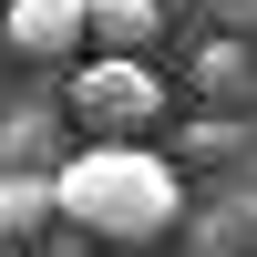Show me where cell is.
Returning a JSON list of instances; mask_svg holds the SVG:
<instances>
[{
	"instance_id": "6da1fadb",
	"label": "cell",
	"mask_w": 257,
	"mask_h": 257,
	"mask_svg": "<svg viewBox=\"0 0 257 257\" xmlns=\"http://www.w3.org/2000/svg\"><path fill=\"white\" fill-rule=\"evenodd\" d=\"M52 216L72 237H103V247H144L185 216V175L155 155V144H82V155L52 165Z\"/></svg>"
},
{
	"instance_id": "8992f818",
	"label": "cell",
	"mask_w": 257,
	"mask_h": 257,
	"mask_svg": "<svg viewBox=\"0 0 257 257\" xmlns=\"http://www.w3.org/2000/svg\"><path fill=\"white\" fill-rule=\"evenodd\" d=\"M41 226H52V175L11 165V175H0V237H11V247H31Z\"/></svg>"
},
{
	"instance_id": "52a82bcc",
	"label": "cell",
	"mask_w": 257,
	"mask_h": 257,
	"mask_svg": "<svg viewBox=\"0 0 257 257\" xmlns=\"http://www.w3.org/2000/svg\"><path fill=\"white\" fill-rule=\"evenodd\" d=\"M216 31H237V41H257V0H216Z\"/></svg>"
},
{
	"instance_id": "3957f363",
	"label": "cell",
	"mask_w": 257,
	"mask_h": 257,
	"mask_svg": "<svg viewBox=\"0 0 257 257\" xmlns=\"http://www.w3.org/2000/svg\"><path fill=\"white\" fill-rule=\"evenodd\" d=\"M0 41L21 62H72L82 52V0H0Z\"/></svg>"
},
{
	"instance_id": "7a4b0ae2",
	"label": "cell",
	"mask_w": 257,
	"mask_h": 257,
	"mask_svg": "<svg viewBox=\"0 0 257 257\" xmlns=\"http://www.w3.org/2000/svg\"><path fill=\"white\" fill-rule=\"evenodd\" d=\"M72 113L93 123V144H134V134H155V113H165V82H155V62L93 52V62L72 72Z\"/></svg>"
},
{
	"instance_id": "277c9868",
	"label": "cell",
	"mask_w": 257,
	"mask_h": 257,
	"mask_svg": "<svg viewBox=\"0 0 257 257\" xmlns=\"http://www.w3.org/2000/svg\"><path fill=\"white\" fill-rule=\"evenodd\" d=\"M155 41H165V0H82V52L155 62Z\"/></svg>"
},
{
	"instance_id": "5b68a950",
	"label": "cell",
	"mask_w": 257,
	"mask_h": 257,
	"mask_svg": "<svg viewBox=\"0 0 257 257\" xmlns=\"http://www.w3.org/2000/svg\"><path fill=\"white\" fill-rule=\"evenodd\" d=\"M196 93H206V103H257V41L216 31V41L196 52Z\"/></svg>"
}]
</instances>
